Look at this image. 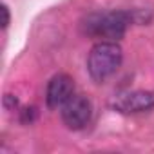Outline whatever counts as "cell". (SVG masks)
I'll list each match as a JSON object with an SVG mask.
<instances>
[{"mask_svg": "<svg viewBox=\"0 0 154 154\" xmlns=\"http://www.w3.org/2000/svg\"><path fill=\"white\" fill-rule=\"evenodd\" d=\"M72 94H74V80L65 72L54 74L45 89V105L53 111L60 109Z\"/></svg>", "mask_w": 154, "mask_h": 154, "instance_id": "5", "label": "cell"}, {"mask_svg": "<svg viewBox=\"0 0 154 154\" xmlns=\"http://www.w3.org/2000/svg\"><path fill=\"white\" fill-rule=\"evenodd\" d=\"M62 122L71 131H82L93 118V102L85 94H72L60 107Z\"/></svg>", "mask_w": 154, "mask_h": 154, "instance_id": "3", "label": "cell"}, {"mask_svg": "<svg viewBox=\"0 0 154 154\" xmlns=\"http://www.w3.org/2000/svg\"><path fill=\"white\" fill-rule=\"evenodd\" d=\"M4 107H6L8 111H15V109L18 107V100H17L13 94H6V96H4Z\"/></svg>", "mask_w": 154, "mask_h": 154, "instance_id": "7", "label": "cell"}, {"mask_svg": "<svg viewBox=\"0 0 154 154\" xmlns=\"http://www.w3.org/2000/svg\"><path fill=\"white\" fill-rule=\"evenodd\" d=\"M123 62V51L118 42L102 40L94 44L87 56V72L96 82L102 84L120 69Z\"/></svg>", "mask_w": 154, "mask_h": 154, "instance_id": "2", "label": "cell"}, {"mask_svg": "<svg viewBox=\"0 0 154 154\" xmlns=\"http://www.w3.org/2000/svg\"><path fill=\"white\" fill-rule=\"evenodd\" d=\"M36 107H26L24 111H20V122L22 123H26V125H29V123H33L35 120H36Z\"/></svg>", "mask_w": 154, "mask_h": 154, "instance_id": "6", "label": "cell"}, {"mask_svg": "<svg viewBox=\"0 0 154 154\" xmlns=\"http://www.w3.org/2000/svg\"><path fill=\"white\" fill-rule=\"evenodd\" d=\"M2 15H4V20H2V27L6 29L8 26H9V20H11V15H9V8L4 4L2 6Z\"/></svg>", "mask_w": 154, "mask_h": 154, "instance_id": "8", "label": "cell"}, {"mask_svg": "<svg viewBox=\"0 0 154 154\" xmlns=\"http://www.w3.org/2000/svg\"><path fill=\"white\" fill-rule=\"evenodd\" d=\"M131 22H132V13L131 11L112 9V11L91 13L82 20L80 31L87 36L118 42L120 38H123Z\"/></svg>", "mask_w": 154, "mask_h": 154, "instance_id": "1", "label": "cell"}, {"mask_svg": "<svg viewBox=\"0 0 154 154\" xmlns=\"http://www.w3.org/2000/svg\"><path fill=\"white\" fill-rule=\"evenodd\" d=\"M111 107L122 114H136L154 109V91H131L118 94Z\"/></svg>", "mask_w": 154, "mask_h": 154, "instance_id": "4", "label": "cell"}]
</instances>
